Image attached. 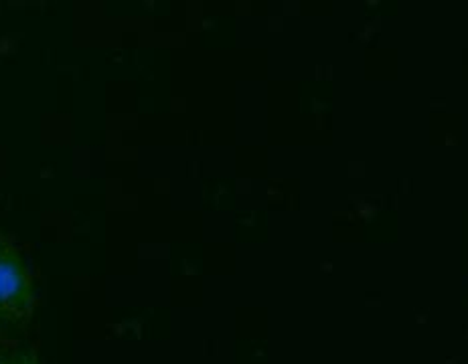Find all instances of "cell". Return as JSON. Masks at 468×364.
Masks as SVG:
<instances>
[{"label": "cell", "mask_w": 468, "mask_h": 364, "mask_svg": "<svg viewBox=\"0 0 468 364\" xmlns=\"http://www.w3.org/2000/svg\"><path fill=\"white\" fill-rule=\"evenodd\" d=\"M35 312V287L21 251L0 233V320L25 326Z\"/></svg>", "instance_id": "6da1fadb"}, {"label": "cell", "mask_w": 468, "mask_h": 364, "mask_svg": "<svg viewBox=\"0 0 468 364\" xmlns=\"http://www.w3.org/2000/svg\"><path fill=\"white\" fill-rule=\"evenodd\" d=\"M6 364H41L39 354L33 348H18L15 352H11Z\"/></svg>", "instance_id": "7a4b0ae2"}, {"label": "cell", "mask_w": 468, "mask_h": 364, "mask_svg": "<svg viewBox=\"0 0 468 364\" xmlns=\"http://www.w3.org/2000/svg\"><path fill=\"white\" fill-rule=\"evenodd\" d=\"M8 357H11V354H8V352H0V364H6Z\"/></svg>", "instance_id": "3957f363"}, {"label": "cell", "mask_w": 468, "mask_h": 364, "mask_svg": "<svg viewBox=\"0 0 468 364\" xmlns=\"http://www.w3.org/2000/svg\"><path fill=\"white\" fill-rule=\"evenodd\" d=\"M0 322H3V320H0Z\"/></svg>", "instance_id": "277c9868"}]
</instances>
